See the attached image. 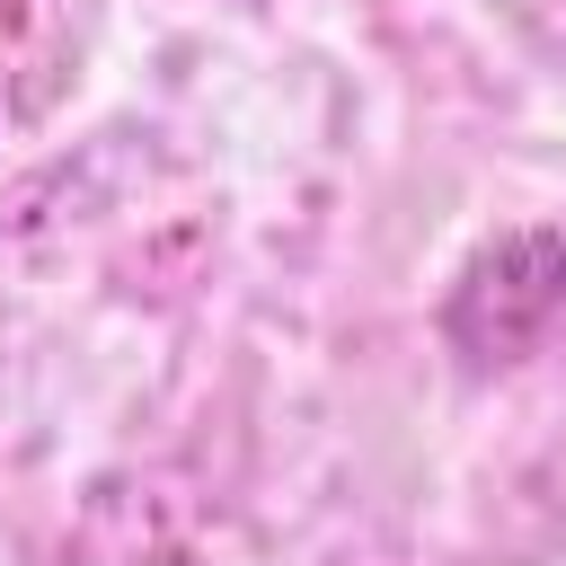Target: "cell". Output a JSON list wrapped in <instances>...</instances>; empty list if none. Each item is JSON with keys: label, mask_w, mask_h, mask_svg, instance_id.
I'll use <instances>...</instances> for the list:
<instances>
[{"label": "cell", "mask_w": 566, "mask_h": 566, "mask_svg": "<svg viewBox=\"0 0 566 566\" xmlns=\"http://www.w3.org/2000/svg\"><path fill=\"white\" fill-rule=\"evenodd\" d=\"M557 310H566V239L513 230V239H495L460 274V292H451V345L469 363H513Z\"/></svg>", "instance_id": "1"}]
</instances>
